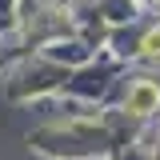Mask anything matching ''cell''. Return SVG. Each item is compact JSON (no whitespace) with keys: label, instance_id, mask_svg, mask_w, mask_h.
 <instances>
[{"label":"cell","instance_id":"1","mask_svg":"<svg viewBox=\"0 0 160 160\" xmlns=\"http://www.w3.org/2000/svg\"><path fill=\"white\" fill-rule=\"evenodd\" d=\"M160 104V88L156 84H136L128 92V112H152Z\"/></svg>","mask_w":160,"mask_h":160},{"label":"cell","instance_id":"2","mask_svg":"<svg viewBox=\"0 0 160 160\" xmlns=\"http://www.w3.org/2000/svg\"><path fill=\"white\" fill-rule=\"evenodd\" d=\"M144 56H160V32H152L144 40Z\"/></svg>","mask_w":160,"mask_h":160}]
</instances>
